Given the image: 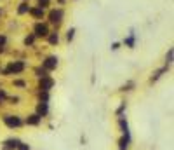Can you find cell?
<instances>
[{"instance_id": "cb8c5ba5", "label": "cell", "mask_w": 174, "mask_h": 150, "mask_svg": "<svg viewBox=\"0 0 174 150\" xmlns=\"http://www.w3.org/2000/svg\"><path fill=\"white\" fill-rule=\"evenodd\" d=\"M73 37H75V28H68V30H66V40L71 42Z\"/></svg>"}, {"instance_id": "277c9868", "label": "cell", "mask_w": 174, "mask_h": 150, "mask_svg": "<svg viewBox=\"0 0 174 150\" xmlns=\"http://www.w3.org/2000/svg\"><path fill=\"white\" fill-rule=\"evenodd\" d=\"M19 138L18 136H9V138H5L4 142H2V145H0V150H16V147L19 145Z\"/></svg>"}, {"instance_id": "7c38bea8", "label": "cell", "mask_w": 174, "mask_h": 150, "mask_svg": "<svg viewBox=\"0 0 174 150\" xmlns=\"http://www.w3.org/2000/svg\"><path fill=\"white\" fill-rule=\"evenodd\" d=\"M134 44H136V37H134V32L131 30L129 37L124 40V45H125V47H129V49H134Z\"/></svg>"}, {"instance_id": "83f0119b", "label": "cell", "mask_w": 174, "mask_h": 150, "mask_svg": "<svg viewBox=\"0 0 174 150\" xmlns=\"http://www.w3.org/2000/svg\"><path fill=\"white\" fill-rule=\"evenodd\" d=\"M5 44H7V37L5 35H0V47H4Z\"/></svg>"}, {"instance_id": "2e32d148", "label": "cell", "mask_w": 174, "mask_h": 150, "mask_svg": "<svg viewBox=\"0 0 174 150\" xmlns=\"http://www.w3.org/2000/svg\"><path fill=\"white\" fill-rule=\"evenodd\" d=\"M30 12H32V16L37 18V19L44 18V9H40V7H37V9H30Z\"/></svg>"}, {"instance_id": "6da1fadb", "label": "cell", "mask_w": 174, "mask_h": 150, "mask_svg": "<svg viewBox=\"0 0 174 150\" xmlns=\"http://www.w3.org/2000/svg\"><path fill=\"white\" fill-rule=\"evenodd\" d=\"M2 124L7 129H21L25 126V120L19 113H4L2 115Z\"/></svg>"}, {"instance_id": "4316f807", "label": "cell", "mask_w": 174, "mask_h": 150, "mask_svg": "<svg viewBox=\"0 0 174 150\" xmlns=\"http://www.w3.org/2000/svg\"><path fill=\"white\" fill-rule=\"evenodd\" d=\"M49 4H51V0H38V7H40V9L49 7Z\"/></svg>"}, {"instance_id": "484cf974", "label": "cell", "mask_w": 174, "mask_h": 150, "mask_svg": "<svg viewBox=\"0 0 174 150\" xmlns=\"http://www.w3.org/2000/svg\"><path fill=\"white\" fill-rule=\"evenodd\" d=\"M131 87H134V84H132V82H127V84H124V86L120 87V91H132Z\"/></svg>"}, {"instance_id": "e0dca14e", "label": "cell", "mask_w": 174, "mask_h": 150, "mask_svg": "<svg viewBox=\"0 0 174 150\" xmlns=\"http://www.w3.org/2000/svg\"><path fill=\"white\" fill-rule=\"evenodd\" d=\"M12 86H14V87H19V89H25V87H28V82H26V80H19V79H14Z\"/></svg>"}, {"instance_id": "52a82bcc", "label": "cell", "mask_w": 174, "mask_h": 150, "mask_svg": "<svg viewBox=\"0 0 174 150\" xmlns=\"http://www.w3.org/2000/svg\"><path fill=\"white\" fill-rule=\"evenodd\" d=\"M131 143H132L131 133H129V134H120V138H118V142H117V147H118V150H129Z\"/></svg>"}, {"instance_id": "5bb4252c", "label": "cell", "mask_w": 174, "mask_h": 150, "mask_svg": "<svg viewBox=\"0 0 174 150\" xmlns=\"http://www.w3.org/2000/svg\"><path fill=\"white\" fill-rule=\"evenodd\" d=\"M33 74H35V77H37V79L40 80V79L47 77V75H49V72H47V70H44L42 67H38V68H35V70H33Z\"/></svg>"}, {"instance_id": "8fae6325", "label": "cell", "mask_w": 174, "mask_h": 150, "mask_svg": "<svg viewBox=\"0 0 174 150\" xmlns=\"http://www.w3.org/2000/svg\"><path fill=\"white\" fill-rule=\"evenodd\" d=\"M167 72H169V67L166 65V67H162V68H159V70H155V72L151 74V77H150V80H151V82H157V80H159V79H160L162 75H166Z\"/></svg>"}, {"instance_id": "7a4b0ae2", "label": "cell", "mask_w": 174, "mask_h": 150, "mask_svg": "<svg viewBox=\"0 0 174 150\" xmlns=\"http://www.w3.org/2000/svg\"><path fill=\"white\" fill-rule=\"evenodd\" d=\"M25 70H26V63L21 59H14V61H9L5 68H2V75H19Z\"/></svg>"}, {"instance_id": "ba28073f", "label": "cell", "mask_w": 174, "mask_h": 150, "mask_svg": "<svg viewBox=\"0 0 174 150\" xmlns=\"http://www.w3.org/2000/svg\"><path fill=\"white\" fill-rule=\"evenodd\" d=\"M51 32H49V26L45 23H37L33 26V35L35 37H47Z\"/></svg>"}, {"instance_id": "5b68a950", "label": "cell", "mask_w": 174, "mask_h": 150, "mask_svg": "<svg viewBox=\"0 0 174 150\" xmlns=\"http://www.w3.org/2000/svg\"><path fill=\"white\" fill-rule=\"evenodd\" d=\"M54 84H56V80L51 77V75H47V77H44V79H40L38 80V91H51L52 87H54Z\"/></svg>"}, {"instance_id": "f1b7e54d", "label": "cell", "mask_w": 174, "mask_h": 150, "mask_svg": "<svg viewBox=\"0 0 174 150\" xmlns=\"http://www.w3.org/2000/svg\"><path fill=\"white\" fill-rule=\"evenodd\" d=\"M117 49H120V44L118 42H113L111 44V51H117Z\"/></svg>"}, {"instance_id": "ac0fdd59", "label": "cell", "mask_w": 174, "mask_h": 150, "mask_svg": "<svg viewBox=\"0 0 174 150\" xmlns=\"http://www.w3.org/2000/svg\"><path fill=\"white\" fill-rule=\"evenodd\" d=\"M125 108H127V103H125V101H122V103H120V107H118V108L115 110V115H117V117H120V115H124V112H125Z\"/></svg>"}, {"instance_id": "9c48e42d", "label": "cell", "mask_w": 174, "mask_h": 150, "mask_svg": "<svg viewBox=\"0 0 174 150\" xmlns=\"http://www.w3.org/2000/svg\"><path fill=\"white\" fill-rule=\"evenodd\" d=\"M35 113H38L42 119H45V117L49 115V103L37 101V105H35Z\"/></svg>"}, {"instance_id": "7402d4cb", "label": "cell", "mask_w": 174, "mask_h": 150, "mask_svg": "<svg viewBox=\"0 0 174 150\" xmlns=\"http://www.w3.org/2000/svg\"><path fill=\"white\" fill-rule=\"evenodd\" d=\"M16 150H32V147H30L26 142H19V145L16 147Z\"/></svg>"}, {"instance_id": "4fadbf2b", "label": "cell", "mask_w": 174, "mask_h": 150, "mask_svg": "<svg viewBox=\"0 0 174 150\" xmlns=\"http://www.w3.org/2000/svg\"><path fill=\"white\" fill-rule=\"evenodd\" d=\"M30 9H32V7L28 5V2H21V4L18 5V14H19V16H21V14H28Z\"/></svg>"}, {"instance_id": "8992f818", "label": "cell", "mask_w": 174, "mask_h": 150, "mask_svg": "<svg viewBox=\"0 0 174 150\" xmlns=\"http://www.w3.org/2000/svg\"><path fill=\"white\" fill-rule=\"evenodd\" d=\"M25 120V126H30V127H38V126H42V117L38 115V113H30V115H26V119H23Z\"/></svg>"}, {"instance_id": "3957f363", "label": "cell", "mask_w": 174, "mask_h": 150, "mask_svg": "<svg viewBox=\"0 0 174 150\" xmlns=\"http://www.w3.org/2000/svg\"><path fill=\"white\" fill-rule=\"evenodd\" d=\"M58 65H59L58 56H47V58H44V59H42V65H40V67L51 74V72H54V70L58 68Z\"/></svg>"}, {"instance_id": "d6986e66", "label": "cell", "mask_w": 174, "mask_h": 150, "mask_svg": "<svg viewBox=\"0 0 174 150\" xmlns=\"http://www.w3.org/2000/svg\"><path fill=\"white\" fill-rule=\"evenodd\" d=\"M47 37H49V44H51V45H56V44L59 42V35H58V33H49Z\"/></svg>"}, {"instance_id": "9a60e30c", "label": "cell", "mask_w": 174, "mask_h": 150, "mask_svg": "<svg viewBox=\"0 0 174 150\" xmlns=\"http://www.w3.org/2000/svg\"><path fill=\"white\" fill-rule=\"evenodd\" d=\"M49 100H51V94H49L47 91H38V101H42V103H49Z\"/></svg>"}, {"instance_id": "ffe728a7", "label": "cell", "mask_w": 174, "mask_h": 150, "mask_svg": "<svg viewBox=\"0 0 174 150\" xmlns=\"http://www.w3.org/2000/svg\"><path fill=\"white\" fill-rule=\"evenodd\" d=\"M173 58H174V51H173V49H169V51H167V54H166V65H167V67L173 63Z\"/></svg>"}, {"instance_id": "603a6c76", "label": "cell", "mask_w": 174, "mask_h": 150, "mask_svg": "<svg viewBox=\"0 0 174 150\" xmlns=\"http://www.w3.org/2000/svg\"><path fill=\"white\" fill-rule=\"evenodd\" d=\"M35 35L32 33V35H28V37H25V45H33V42H35Z\"/></svg>"}, {"instance_id": "44dd1931", "label": "cell", "mask_w": 174, "mask_h": 150, "mask_svg": "<svg viewBox=\"0 0 174 150\" xmlns=\"http://www.w3.org/2000/svg\"><path fill=\"white\" fill-rule=\"evenodd\" d=\"M7 101H9V105H19L21 98L19 96H7Z\"/></svg>"}, {"instance_id": "d4e9b609", "label": "cell", "mask_w": 174, "mask_h": 150, "mask_svg": "<svg viewBox=\"0 0 174 150\" xmlns=\"http://www.w3.org/2000/svg\"><path fill=\"white\" fill-rule=\"evenodd\" d=\"M7 96H9V94H7V91L0 87V103H5V101H7Z\"/></svg>"}, {"instance_id": "f546056e", "label": "cell", "mask_w": 174, "mask_h": 150, "mask_svg": "<svg viewBox=\"0 0 174 150\" xmlns=\"http://www.w3.org/2000/svg\"><path fill=\"white\" fill-rule=\"evenodd\" d=\"M23 2H26V0H23Z\"/></svg>"}, {"instance_id": "30bf717a", "label": "cell", "mask_w": 174, "mask_h": 150, "mask_svg": "<svg viewBox=\"0 0 174 150\" xmlns=\"http://www.w3.org/2000/svg\"><path fill=\"white\" fill-rule=\"evenodd\" d=\"M49 19H51V23H54V25H59V23L63 21V11H61V9H54V11H51V14H49Z\"/></svg>"}]
</instances>
